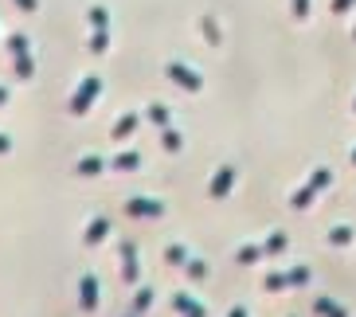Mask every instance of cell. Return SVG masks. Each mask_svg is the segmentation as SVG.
Returning <instances> with one entry per match:
<instances>
[{
  "mask_svg": "<svg viewBox=\"0 0 356 317\" xmlns=\"http://www.w3.org/2000/svg\"><path fill=\"white\" fill-rule=\"evenodd\" d=\"M309 282V266H293V270H270V275L262 278V286L278 294V290H290V286H305Z\"/></svg>",
  "mask_w": 356,
  "mask_h": 317,
  "instance_id": "cell-1",
  "label": "cell"
},
{
  "mask_svg": "<svg viewBox=\"0 0 356 317\" xmlns=\"http://www.w3.org/2000/svg\"><path fill=\"white\" fill-rule=\"evenodd\" d=\"M325 184H329V169H317L314 172V177H309V180H305V188L302 192H298V196H293V208H305V204H309V200H314V196H317V192H321L325 188Z\"/></svg>",
  "mask_w": 356,
  "mask_h": 317,
  "instance_id": "cell-2",
  "label": "cell"
},
{
  "mask_svg": "<svg viewBox=\"0 0 356 317\" xmlns=\"http://www.w3.org/2000/svg\"><path fill=\"white\" fill-rule=\"evenodd\" d=\"M98 278L95 275H83V282H79V306H83V314H95L98 309Z\"/></svg>",
  "mask_w": 356,
  "mask_h": 317,
  "instance_id": "cell-3",
  "label": "cell"
},
{
  "mask_svg": "<svg viewBox=\"0 0 356 317\" xmlns=\"http://www.w3.org/2000/svg\"><path fill=\"white\" fill-rule=\"evenodd\" d=\"M172 309H177L180 317H208L204 302H196L192 294H172Z\"/></svg>",
  "mask_w": 356,
  "mask_h": 317,
  "instance_id": "cell-4",
  "label": "cell"
},
{
  "mask_svg": "<svg viewBox=\"0 0 356 317\" xmlns=\"http://www.w3.org/2000/svg\"><path fill=\"white\" fill-rule=\"evenodd\" d=\"M314 314L317 317H348V309L341 302H333V298H314Z\"/></svg>",
  "mask_w": 356,
  "mask_h": 317,
  "instance_id": "cell-5",
  "label": "cell"
},
{
  "mask_svg": "<svg viewBox=\"0 0 356 317\" xmlns=\"http://www.w3.org/2000/svg\"><path fill=\"white\" fill-rule=\"evenodd\" d=\"M122 278H126L129 286L137 282V251H134V243L122 247Z\"/></svg>",
  "mask_w": 356,
  "mask_h": 317,
  "instance_id": "cell-6",
  "label": "cell"
},
{
  "mask_svg": "<svg viewBox=\"0 0 356 317\" xmlns=\"http://www.w3.org/2000/svg\"><path fill=\"white\" fill-rule=\"evenodd\" d=\"M231 180H235V172H231V169H220V172H216V180H211V196H227V192H231Z\"/></svg>",
  "mask_w": 356,
  "mask_h": 317,
  "instance_id": "cell-7",
  "label": "cell"
},
{
  "mask_svg": "<svg viewBox=\"0 0 356 317\" xmlns=\"http://www.w3.org/2000/svg\"><path fill=\"white\" fill-rule=\"evenodd\" d=\"M106 231H110V223H106V220H95V223L83 231V243H86V247L98 243V239H106Z\"/></svg>",
  "mask_w": 356,
  "mask_h": 317,
  "instance_id": "cell-8",
  "label": "cell"
},
{
  "mask_svg": "<svg viewBox=\"0 0 356 317\" xmlns=\"http://www.w3.org/2000/svg\"><path fill=\"white\" fill-rule=\"evenodd\" d=\"M161 211H165V208H161V200L157 204H153V200H134V204H129V216H161Z\"/></svg>",
  "mask_w": 356,
  "mask_h": 317,
  "instance_id": "cell-9",
  "label": "cell"
},
{
  "mask_svg": "<svg viewBox=\"0 0 356 317\" xmlns=\"http://www.w3.org/2000/svg\"><path fill=\"white\" fill-rule=\"evenodd\" d=\"M286 243H290V239H286V231H274L270 239L262 243V254H282V251H286Z\"/></svg>",
  "mask_w": 356,
  "mask_h": 317,
  "instance_id": "cell-10",
  "label": "cell"
},
{
  "mask_svg": "<svg viewBox=\"0 0 356 317\" xmlns=\"http://www.w3.org/2000/svg\"><path fill=\"white\" fill-rule=\"evenodd\" d=\"M329 243H333V247L353 243V227H333V231H329Z\"/></svg>",
  "mask_w": 356,
  "mask_h": 317,
  "instance_id": "cell-11",
  "label": "cell"
},
{
  "mask_svg": "<svg viewBox=\"0 0 356 317\" xmlns=\"http://www.w3.org/2000/svg\"><path fill=\"white\" fill-rule=\"evenodd\" d=\"M239 263H259L262 259V247H239V254H235Z\"/></svg>",
  "mask_w": 356,
  "mask_h": 317,
  "instance_id": "cell-12",
  "label": "cell"
},
{
  "mask_svg": "<svg viewBox=\"0 0 356 317\" xmlns=\"http://www.w3.org/2000/svg\"><path fill=\"white\" fill-rule=\"evenodd\" d=\"M149 302H153V290H141V294L134 298V314L141 317V314H145V309H149Z\"/></svg>",
  "mask_w": 356,
  "mask_h": 317,
  "instance_id": "cell-13",
  "label": "cell"
},
{
  "mask_svg": "<svg viewBox=\"0 0 356 317\" xmlns=\"http://www.w3.org/2000/svg\"><path fill=\"white\" fill-rule=\"evenodd\" d=\"M184 270H188V278H196V282H200L204 275H208V266L200 263V259H188V263H184Z\"/></svg>",
  "mask_w": 356,
  "mask_h": 317,
  "instance_id": "cell-14",
  "label": "cell"
},
{
  "mask_svg": "<svg viewBox=\"0 0 356 317\" xmlns=\"http://www.w3.org/2000/svg\"><path fill=\"white\" fill-rule=\"evenodd\" d=\"M227 317H251V314H247V306H235V309H231Z\"/></svg>",
  "mask_w": 356,
  "mask_h": 317,
  "instance_id": "cell-15",
  "label": "cell"
},
{
  "mask_svg": "<svg viewBox=\"0 0 356 317\" xmlns=\"http://www.w3.org/2000/svg\"><path fill=\"white\" fill-rule=\"evenodd\" d=\"M353 161H356V157H353Z\"/></svg>",
  "mask_w": 356,
  "mask_h": 317,
  "instance_id": "cell-16",
  "label": "cell"
},
{
  "mask_svg": "<svg viewBox=\"0 0 356 317\" xmlns=\"http://www.w3.org/2000/svg\"><path fill=\"white\" fill-rule=\"evenodd\" d=\"M134 317H137V314H134Z\"/></svg>",
  "mask_w": 356,
  "mask_h": 317,
  "instance_id": "cell-17",
  "label": "cell"
}]
</instances>
